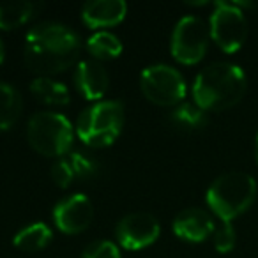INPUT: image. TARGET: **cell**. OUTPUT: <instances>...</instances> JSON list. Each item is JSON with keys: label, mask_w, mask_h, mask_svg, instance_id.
I'll return each mask as SVG.
<instances>
[{"label": "cell", "mask_w": 258, "mask_h": 258, "mask_svg": "<svg viewBox=\"0 0 258 258\" xmlns=\"http://www.w3.org/2000/svg\"><path fill=\"white\" fill-rule=\"evenodd\" d=\"M170 122L180 131H198V129L205 127L209 122L207 111L202 110L198 104L195 103H180L175 110L170 115Z\"/></svg>", "instance_id": "obj_17"}, {"label": "cell", "mask_w": 258, "mask_h": 258, "mask_svg": "<svg viewBox=\"0 0 258 258\" xmlns=\"http://www.w3.org/2000/svg\"><path fill=\"white\" fill-rule=\"evenodd\" d=\"M211 39L225 53H235L240 50L247 37V22L242 9L233 2H216L214 11L209 20Z\"/></svg>", "instance_id": "obj_7"}, {"label": "cell", "mask_w": 258, "mask_h": 258, "mask_svg": "<svg viewBox=\"0 0 258 258\" xmlns=\"http://www.w3.org/2000/svg\"><path fill=\"white\" fill-rule=\"evenodd\" d=\"M75 85L85 99L99 103V99H103L110 89V76L99 60L89 58V60L78 62L76 66Z\"/></svg>", "instance_id": "obj_12"}, {"label": "cell", "mask_w": 258, "mask_h": 258, "mask_svg": "<svg viewBox=\"0 0 258 258\" xmlns=\"http://www.w3.org/2000/svg\"><path fill=\"white\" fill-rule=\"evenodd\" d=\"M39 6L34 2H11V4H0V29L11 30L18 29L27 23L36 15Z\"/></svg>", "instance_id": "obj_18"}, {"label": "cell", "mask_w": 258, "mask_h": 258, "mask_svg": "<svg viewBox=\"0 0 258 258\" xmlns=\"http://www.w3.org/2000/svg\"><path fill=\"white\" fill-rule=\"evenodd\" d=\"M140 89L151 103L159 106H179L187 92L184 76L175 68L166 64L145 68L140 76Z\"/></svg>", "instance_id": "obj_6"}, {"label": "cell", "mask_w": 258, "mask_h": 258, "mask_svg": "<svg viewBox=\"0 0 258 258\" xmlns=\"http://www.w3.org/2000/svg\"><path fill=\"white\" fill-rule=\"evenodd\" d=\"M235 230H233L232 223L221 221V225L216 226L214 233H212V240H214V247L219 253H228L235 247Z\"/></svg>", "instance_id": "obj_21"}, {"label": "cell", "mask_w": 258, "mask_h": 258, "mask_svg": "<svg viewBox=\"0 0 258 258\" xmlns=\"http://www.w3.org/2000/svg\"><path fill=\"white\" fill-rule=\"evenodd\" d=\"M51 230L44 223H32V225L22 228L13 239V244L18 247L20 251L25 253H36V251L43 249L50 244L51 240Z\"/></svg>", "instance_id": "obj_15"}, {"label": "cell", "mask_w": 258, "mask_h": 258, "mask_svg": "<svg viewBox=\"0 0 258 258\" xmlns=\"http://www.w3.org/2000/svg\"><path fill=\"white\" fill-rule=\"evenodd\" d=\"M87 51L96 60L101 58H115L122 53V43L115 34L99 30L87 39Z\"/></svg>", "instance_id": "obj_19"}, {"label": "cell", "mask_w": 258, "mask_h": 258, "mask_svg": "<svg viewBox=\"0 0 258 258\" xmlns=\"http://www.w3.org/2000/svg\"><path fill=\"white\" fill-rule=\"evenodd\" d=\"M69 163L75 170L76 179H92L99 172V163L92 158L90 154H82V152H73L69 154Z\"/></svg>", "instance_id": "obj_20"}, {"label": "cell", "mask_w": 258, "mask_h": 258, "mask_svg": "<svg viewBox=\"0 0 258 258\" xmlns=\"http://www.w3.org/2000/svg\"><path fill=\"white\" fill-rule=\"evenodd\" d=\"M51 179L58 187H69L71 182L76 179L75 170H73L69 159H58L53 166H51Z\"/></svg>", "instance_id": "obj_23"}, {"label": "cell", "mask_w": 258, "mask_h": 258, "mask_svg": "<svg viewBox=\"0 0 258 258\" xmlns=\"http://www.w3.org/2000/svg\"><path fill=\"white\" fill-rule=\"evenodd\" d=\"M23 99L9 83L0 82V131L9 129L22 115Z\"/></svg>", "instance_id": "obj_16"}, {"label": "cell", "mask_w": 258, "mask_h": 258, "mask_svg": "<svg viewBox=\"0 0 258 258\" xmlns=\"http://www.w3.org/2000/svg\"><path fill=\"white\" fill-rule=\"evenodd\" d=\"M75 138V127L66 115L55 111H37L29 118L27 140L36 152L48 158H58L69 152Z\"/></svg>", "instance_id": "obj_5"}, {"label": "cell", "mask_w": 258, "mask_h": 258, "mask_svg": "<svg viewBox=\"0 0 258 258\" xmlns=\"http://www.w3.org/2000/svg\"><path fill=\"white\" fill-rule=\"evenodd\" d=\"M82 258H120V251L111 240H96L83 249Z\"/></svg>", "instance_id": "obj_22"}, {"label": "cell", "mask_w": 258, "mask_h": 258, "mask_svg": "<svg viewBox=\"0 0 258 258\" xmlns=\"http://www.w3.org/2000/svg\"><path fill=\"white\" fill-rule=\"evenodd\" d=\"M124 125V106L118 101H99L85 108L76 120V135L89 147H108Z\"/></svg>", "instance_id": "obj_4"}, {"label": "cell", "mask_w": 258, "mask_h": 258, "mask_svg": "<svg viewBox=\"0 0 258 258\" xmlns=\"http://www.w3.org/2000/svg\"><path fill=\"white\" fill-rule=\"evenodd\" d=\"M127 15L124 0H90L82 8V20L90 29L118 25Z\"/></svg>", "instance_id": "obj_13"}, {"label": "cell", "mask_w": 258, "mask_h": 258, "mask_svg": "<svg viewBox=\"0 0 258 258\" xmlns=\"http://www.w3.org/2000/svg\"><path fill=\"white\" fill-rule=\"evenodd\" d=\"M211 30L209 25L198 16H184L177 22L172 32L170 51L180 64H197L207 53Z\"/></svg>", "instance_id": "obj_8"}, {"label": "cell", "mask_w": 258, "mask_h": 258, "mask_svg": "<svg viewBox=\"0 0 258 258\" xmlns=\"http://www.w3.org/2000/svg\"><path fill=\"white\" fill-rule=\"evenodd\" d=\"M6 58V48H4V43H2V39H0V64L4 62Z\"/></svg>", "instance_id": "obj_24"}, {"label": "cell", "mask_w": 258, "mask_h": 258, "mask_svg": "<svg viewBox=\"0 0 258 258\" xmlns=\"http://www.w3.org/2000/svg\"><path fill=\"white\" fill-rule=\"evenodd\" d=\"M161 226L158 218L149 212H131L117 223L115 235L125 249H144L159 239Z\"/></svg>", "instance_id": "obj_9"}, {"label": "cell", "mask_w": 258, "mask_h": 258, "mask_svg": "<svg viewBox=\"0 0 258 258\" xmlns=\"http://www.w3.org/2000/svg\"><path fill=\"white\" fill-rule=\"evenodd\" d=\"M94 218L92 202L87 195L75 193L62 198L53 207V221L60 232L76 235L90 226Z\"/></svg>", "instance_id": "obj_10"}, {"label": "cell", "mask_w": 258, "mask_h": 258, "mask_svg": "<svg viewBox=\"0 0 258 258\" xmlns=\"http://www.w3.org/2000/svg\"><path fill=\"white\" fill-rule=\"evenodd\" d=\"M207 205L221 221L232 223L253 205L256 180L246 172H226L207 189Z\"/></svg>", "instance_id": "obj_3"}, {"label": "cell", "mask_w": 258, "mask_h": 258, "mask_svg": "<svg viewBox=\"0 0 258 258\" xmlns=\"http://www.w3.org/2000/svg\"><path fill=\"white\" fill-rule=\"evenodd\" d=\"M82 39L64 23L43 22L25 37V64L39 76H53L71 68L80 57Z\"/></svg>", "instance_id": "obj_1"}, {"label": "cell", "mask_w": 258, "mask_h": 258, "mask_svg": "<svg viewBox=\"0 0 258 258\" xmlns=\"http://www.w3.org/2000/svg\"><path fill=\"white\" fill-rule=\"evenodd\" d=\"M247 80L244 71L232 62H214L204 68L193 82L195 104L205 111H223L244 97Z\"/></svg>", "instance_id": "obj_2"}, {"label": "cell", "mask_w": 258, "mask_h": 258, "mask_svg": "<svg viewBox=\"0 0 258 258\" xmlns=\"http://www.w3.org/2000/svg\"><path fill=\"white\" fill-rule=\"evenodd\" d=\"M172 228L179 239L187 240V242H204L207 237L214 233L216 225L207 211L198 207H189L180 211L175 216Z\"/></svg>", "instance_id": "obj_11"}, {"label": "cell", "mask_w": 258, "mask_h": 258, "mask_svg": "<svg viewBox=\"0 0 258 258\" xmlns=\"http://www.w3.org/2000/svg\"><path fill=\"white\" fill-rule=\"evenodd\" d=\"M30 92L41 103L51 104V106H66L71 101L68 87L62 82H55L50 76H37L30 83Z\"/></svg>", "instance_id": "obj_14"}, {"label": "cell", "mask_w": 258, "mask_h": 258, "mask_svg": "<svg viewBox=\"0 0 258 258\" xmlns=\"http://www.w3.org/2000/svg\"><path fill=\"white\" fill-rule=\"evenodd\" d=\"M254 156H256V161H258V135H256V145H254Z\"/></svg>", "instance_id": "obj_25"}]
</instances>
